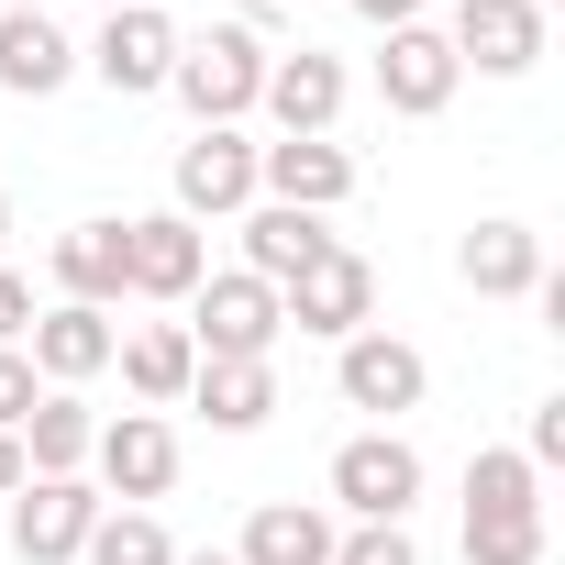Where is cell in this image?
I'll return each instance as SVG.
<instances>
[{"label":"cell","instance_id":"18","mask_svg":"<svg viewBox=\"0 0 565 565\" xmlns=\"http://www.w3.org/2000/svg\"><path fill=\"white\" fill-rule=\"evenodd\" d=\"M23 477H89V444H100V411L78 399V388H45L34 411H23Z\"/></svg>","mask_w":565,"mask_h":565},{"label":"cell","instance_id":"14","mask_svg":"<svg viewBox=\"0 0 565 565\" xmlns=\"http://www.w3.org/2000/svg\"><path fill=\"white\" fill-rule=\"evenodd\" d=\"M89 466H100V488H111L122 510L167 499V488H178V433H167V411H122V422H100Z\"/></svg>","mask_w":565,"mask_h":565},{"label":"cell","instance_id":"19","mask_svg":"<svg viewBox=\"0 0 565 565\" xmlns=\"http://www.w3.org/2000/svg\"><path fill=\"white\" fill-rule=\"evenodd\" d=\"M78 78V45L56 34V12H0V89L12 100H56Z\"/></svg>","mask_w":565,"mask_h":565},{"label":"cell","instance_id":"20","mask_svg":"<svg viewBox=\"0 0 565 565\" xmlns=\"http://www.w3.org/2000/svg\"><path fill=\"white\" fill-rule=\"evenodd\" d=\"M111 366H122V388H134L145 411H178L189 377H200V344H189V322H145V333L111 344Z\"/></svg>","mask_w":565,"mask_h":565},{"label":"cell","instance_id":"6","mask_svg":"<svg viewBox=\"0 0 565 565\" xmlns=\"http://www.w3.org/2000/svg\"><path fill=\"white\" fill-rule=\"evenodd\" d=\"M255 211V134L211 122L178 145V222H244Z\"/></svg>","mask_w":565,"mask_h":565},{"label":"cell","instance_id":"33","mask_svg":"<svg viewBox=\"0 0 565 565\" xmlns=\"http://www.w3.org/2000/svg\"><path fill=\"white\" fill-rule=\"evenodd\" d=\"M0 244H12V189H0Z\"/></svg>","mask_w":565,"mask_h":565},{"label":"cell","instance_id":"36","mask_svg":"<svg viewBox=\"0 0 565 565\" xmlns=\"http://www.w3.org/2000/svg\"><path fill=\"white\" fill-rule=\"evenodd\" d=\"M277 12H300V0H277Z\"/></svg>","mask_w":565,"mask_h":565},{"label":"cell","instance_id":"26","mask_svg":"<svg viewBox=\"0 0 565 565\" xmlns=\"http://www.w3.org/2000/svg\"><path fill=\"white\" fill-rule=\"evenodd\" d=\"M333 565H422V543H411V521H355V532H333Z\"/></svg>","mask_w":565,"mask_h":565},{"label":"cell","instance_id":"29","mask_svg":"<svg viewBox=\"0 0 565 565\" xmlns=\"http://www.w3.org/2000/svg\"><path fill=\"white\" fill-rule=\"evenodd\" d=\"M34 311H45V300H34V277L0 266V344H23V333H34Z\"/></svg>","mask_w":565,"mask_h":565},{"label":"cell","instance_id":"21","mask_svg":"<svg viewBox=\"0 0 565 565\" xmlns=\"http://www.w3.org/2000/svg\"><path fill=\"white\" fill-rule=\"evenodd\" d=\"M45 266H56V300L111 311V300H122V222H67V233L45 244Z\"/></svg>","mask_w":565,"mask_h":565},{"label":"cell","instance_id":"3","mask_svg":"<svg viewBox=\"0 0 565 565\" xmlns=\"http://www.w3.org/2000/svg\"><path fill=\"white\" fill-rule=\"evenodd\" d=\"M178 100H189V122L211 134V122H244L255 111V89H266V34H244V23H211L200 45H178V78H167Z\"/></svg>","mask_w":565,"mask_h":565},{"label":"cell","instance_id":"13","mask_svg":"<svg viewBox=\"0 0 565 565\" xmlns=\"http://www.w3.org/2000/svg\"><path fill=\"white\" fill-rule=\"evenodd\" d=\"M455 45H444V23H399V34H377V100L399 111V122H433L444 100H455Z\"/></svg>","mask_w":565,"mask_h":565},{"label":"cell","instance_id":"4","mask_svg":"<svg viewBox=\"0 0 565 565\" xmlns=\"http://www.w3.org/2000/svg\"><path fill=\"white\" fill-rule=\"evenodd\" d=\"M178 45H189V34L156 12V0H122V12H100V34L78 45V67H89L111 100H145V89L178 78Z\"/></svg>","mask_w":565,"mask_h":565},{"label":"cell","instance_id":"10","mask_svg":"<svg viewBox=\"0 0 565 565\" xmlns=\"http://www.w3.org/2000/svg\"><path fill=\"white\" fill-rule=\"evenodd\" d=\"M255 200H277V211H344L355 200V156L333 134H277V145H255Z\"/></svg>","mask_w":565,"mask_h":565},{"label":"cell","instance_id":"28","mask_svg":"<svg viewBox=\"0 0 565 565\" xmlns=\"http://www.w3.org/2000/svg\"><path fill=\"white\" fill-rule=\"evenodd\" d=\"M45 399V377H34V355L23 344H0V433H23V411Z\"/></svg>","mask_w":565,"mask_h":565},{"label":"cell","instance_id":"25","mask_svg":"<svg viewBox=\"0 0 565 565\" xmlns=\"http://www.w3.org/2000/svg\"><path fill=\"white\" fill-rule=\"evenodd\" d=\"M78 565H178V543H167L156 510H100L89 543H78Z\"/></svg>","mask_w":565,"mask_h":565},{"label":"cell","instance_id":"27","mask_svg":"<svg viewBox=\"0 0 565 565\" xmlns=\"http://www.w3.org/2000/svg\"><path fill=\"white\" fill-rule=\"evenodd\" d=\"M532 477H554L565 466V399H532V422H521V444H510Z\"/></svg>","mask_w":565,"mask_h":565},{"label":"cell","instance_id":"31","mask_svg":"<svg viewBox=\"0 0 565 565\" xmlns=\"http://www.w3.org/2000/svg\"><path fill=\"white\" fill-rule=\"evenodd\" d=\"M12 488H23V444H12V433H0V499H12Z\"/></svg>","mask_w":565,"mask_h":565},{"label":"cell","instance_id":"1","mask_svg":"<svg viewBox=\"0 0 565 565\" xmlns=\"http://www.w3.org/2000/svg\"><path fill=\"white\" fill-rule=\"evenodd\" d=\"M466 565H543V477L510 444L466 466Z\"/></svg>","mask_w":565,"mask_h":565},{"label":"cell","instance_id":"34","mask_svg":"<svg viewBox=\"0 0 565 565\" xmlns=\"http://www.w3.org/2000/svg\"><path fill=\"white\" fill-rule=\"evenodd\" d=\"M0 12H45V0H0Z\"/></svg>","mask_w":565,"mask_h":565},{"label":"cell","instance_id":"5","mask_svg":"<svg viewBox=\"0 0 565 565\" xmlns=\"http://www.w3.org/2000/svg\"><path fill=\"white\" fill-rule=\"evenodd\" d=\"M277 322H300V333H322V344L366 333V322H377V266H366L355 244H322L289 289H277Z\"/></svg>","mask_w":565,"mask_h":565},{"label":"cell","instance_id":"30","mask_svg":"<svg viewBox=\"0 0 565 565\" xmlns=\"http://www.w3.org/2000/svg\"><path fill=\"white\" fill-rule=\"evenodd\" d=\"M355 12H366L377 34H399V23H422V12H433V0H355Z\"/></svg>","mask_w":565,"mask_h":565},{"label":"cell","instance_id":"37","mask_svg":"<svg viewBox=\"0 0 565 565\" xmlns=\"http://www.w3.org/2000/svg\"><path fill=\"white\" fill-rule=\"evenodd\" d=\"M100 12H122V0H100Z\"/></svg>","mask_w":565,"mask_h":565},{"label":"cell","instance_id":"22","mask_svg":"<svg viewBox=\"0 0 565 565\" xmlns=\"http://www.w3.org/2000/svg\"><path fill=\"white\" fill-rule=\"evenodd\" d=\"M233 565H333V510H311V499H266V510L244 521Z\"/></svg>","mask_w":565,"mask_h":565},{"label":"cell","instance_id":"35","mask_svg":"<svg viewBox=\"0 0 565 565\" xmlns=\"http://www.w3.org/2000/svg\"><path fill=\"white\" fill-rule=\"evenodd\" d=\"M532 12H543V23H554V0H532Z\"/></svg>","mask_w":565,"mask_h":565},{"label":"cell","instance_id":"11","mask_svg":"<svg viewBox=\"0 0 565 565\" xmlns=\"http://www.w3.org/2000/svg\"><path fill=\"white\" fill-rule=\"evenodd\" d=\"M211 277V244H200V222H178V211H145V222H122V300H189Z\"/></svg>","mask_w":565,"mask_h":565},{"label":"cell","instance_id":"12","mask_svg":"<svg viewBox=\"0 0 565 565\" xmlns=\"http://www.w3.org/2000/svg\"><path fill=\"white\" fill-rule=\"evenodd\" d=\"M444 45H455V67H477V78H532V67H543V12H532V0H455Z\"/></svg>","mask_w":565,"mask_h":565},{"label":"cell","instance_id":"2","mask_svg":"<svg viewBox=\"0 0 565 565\" xmlns=\"http://www.w3.org/2000/svg\"><path fill=\"white\" fill-rule=\"evenodd\" d=\"M277 289L266 277H244V266H222V277H200L189 289V344L211 355V366H266L277 355Z\"/></svg>","mask_w":565,"mask_h":565},{"label":"cell","instance_id":"15","mask_svg":"<svg viewBox=\"0 0 565 565\" xmlns=\"http://www.w3.org/2000/svg\"><path fill=\"white\" fill-rule=\"evenodd\" d=\"M255 111H266L277 134H333V122H344V56H322V45L266 56V89H255Z\"/></svg>","mask_w":565,"mask_h":565},{"label":"cell","instance_id":"23","mask_svg":"<svg viewBox=\"0 0 565 565\" xmlns=\"http://www.w3.org/2000/svg\"><path fill=\"white\" fill-rule=\"evenodd\" d=\"M333 233H322V211H277V200H255L244 211V277H266V289H289V277L322 255Z\"/></svg>","mask_w":565,"mask_h":565},{"label":"cell","instance_id":"16","mask_svg":"<svg viewBox=\"0 0 565 565\" xmlns=\"http://www.w3.org/2000/svg\"><path fill=\"white\" fill-rule=\"evenodd\" d=\"M111 311H78V300H45L34 311V333H23V355H34V377L45 388H89L100 366H111Z\"/></svg>","mask_w":565,"mask_h":565},{"label":"cell","instance_id":"32","mask_svg":"<svg viewBox=\"0 0 565 565\" xmlns=\"http://www.w3.org/2000/svg\"><path fill=\"white\" fill-rule=\"evenodd\" d=\"M178 565H233V554H222V543H211V554H178Z\"/></svg>","mask_w":565,"mask_h":565},{"label":"cell","instance_id":"9","mask_svg":"<svg viewBox=\"0 0 565 565\" xmlns=\"http://www.w3.org/2000/svg\"><path fill=\"white\" fill-rule=\"evenodd\" d=\"M100 510H111V499H100L89 477H23V488H12V554H23V565H78V543H89Z\"/></svg>","mask_w":565,"mask_h":565},{"label":"cell","instance_id":"7","mask_svg":"<svg viewBox=\"0 0 565 565\" xmlns=\"http://www.w3.org/2000/svg\"><path fill=\"white\" fill-rule=\"evenodd\" d=\"M333 388H344V411H377V433L399 422V411H422V388H433V366H422V344H399V333H344L333 344Z\"/></svg>","mask_w":565,"mask_h":565},{"label":"cell","instance_id":"8","mask_svg":"<svg viewBox=\"0 0 565 565\" xmlns=\"http://www.w3.org/2000/svg\"><path fill=\"white\" fill-rule=\"evenodd\" d=\"M411 499H422V444H411V433H355V444H333V510H355V521H411Z\"/></svg>","mask_w":565,"mask_h":565},{"label":"cell","instance_id":"17","mask_svg":"<svg viewBox=\"0 0 565 565\" xmlns=\"http://www.w3.org/2000/svg\"><path fill=\"white\" fill-rule=\"evenodd\" d=\"M455 277L477 300H532L543 289V233L532 222H477L466 244H455Z\"/></svg>","mask_w":565,"mask_h":565},{"label":"cell","instance_id":"24","mask_svg":"<svg viewBox=\"0 0 565 565\" xmlns=\"http://www.w3.org/2000/svg\"><path fill=\"white\" fill-rule=\"evenodd\" d=\"M189 411H200L211 433H266V422H277V366H211V355H200Z\"/></svg>","mask_w":565,"mask_h":565}]
</instances>
